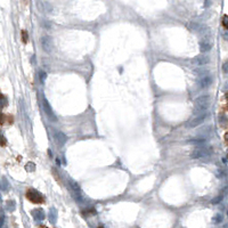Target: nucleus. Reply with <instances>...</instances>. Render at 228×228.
I'll list each match as a JSON object with an SVG mask.
<instances>
[{
  "label": "nucleus",
  "instance_id": "1",
  "mask_svg": "<svg viewBox=\"0 0 228 228\" xmlns=\"http://www.w3.org/2000/svg\"><path fill=\"white\" fill-rule=\"evenodd\" d=\"M211 103V98L208 95H203L200 96L195 99L194 102V113H202V112H206V110L209 108Z\"/></svg>",
  "mask_w": 228,
  "mask_h": 228
},
{
  "label": "nucleus",
  "instance_id": "2",
  "mask_svg": "<svg viewBox=\"0 0 228 228\" xmlns=\"http://www.w3.org/2000/svg\"><path fill=\"white\" fill-rule=\"evenodd\" d=\"M26 198L34 204H42L45 202V197L42 196V194H40L34 188H30L26 191Z\"/></svg>",
  "mask_w": 228,
  "mask_h": 228
},
{
  "label": "nucleus",
  "instance_id": "3",
  "mask_svg": "<svg viewBox=\"0 0 228 228\" xmlns=\"http://www.w3.org/2000/svg\"><path fill=\"white\" fill-rule=\"evenodd\" d=\"M212 153V148L211 147H205V146H200L196 147L195 150L191 153V157L192 159H201V157H208L211 155Z\"/></svg>",
  "mask_w": 228,
  "mask_h": 228
},
{
  "label": "nucleus",
  "instance_id": "4",
  "mask_svg": "<svg viewBox=\"0 0 228 228\" xmlns=\"http://www.w3.org/2000/svg\"><path fill=\"white\" fill-rule=\"evenodd\" d=\"M206 114H208L206 112L194 114V116H192L189 120L187 121V127H189V128H196L197 126L202 124L203 121L205 120V118H206Z\"/></svg>",
  "mask_w": 228,
  "mask_h": 228
},
{
  "label": "nucleus",
  "instance_id": "5",
  "mask_svg": "<svg viewBox=\"0 0 228 228\" xmlns=\"http://www.w3.org/2000/svg\"><path fill=\"white\" fill-rule=\"evenodd\" d=\"M69 185H70V188H71V192L73 193L74 198L78 200V201H81V200H82V195H81L80 186H79L75 181H73V180H70V181H69Z\"/></svg>",
  "mask_w": 228,
  "mask_h": 228
},
{
  "label": "nucleus",
  "instance_id": "6",
  "mask_svg": "<svg viewBox=\"0 0 228 228\" xmlns=\"http://www.w3.org/2000/svg\"><path fill=\"white\" fill-rule=\"evenodd\" d=\"M212 48V42L209 38H204L202 41L200 42V50L202 51V53H206V51H209L210 49Z\"/></svg>",
  "mask_w": 228,
  "mask_h": 228
},
{
  "label": "nucleus",
  "instance_id": "7",
  "mask_svg": "<svg viewBox=\"0 0 228 228\" xmlns=\"http://www.w3.org/2000/svg\"><path fill=\"white\" fill-rule=\"evenodd\" d=\"M209 62H210V58H209L208 56H205V55H201V56H197V57H195V58L193 60V63H194L195 65H198V66L206 65Z\"/></svg>",
  "mask_w": 228,
  "mask_h": 228
},
{
  "label": "nucleus",
  "instance_id": "8",
  "mask_svg": "<svg viewBox=\"0 0 228 228\" xmlns=\"http://www.w3.org/2000/svg\"><path fill=\"white\" fill-rule=\"evenodd\" d=\"M43 107H45V111H46L47 115H48L49 118L54 121V122H56V121H57V116H56L55 113L53 112V110H51V107H50V105L48 104V102H47L46 98H43Z\"/></svg>",
  "mask_w": 228,
  "mask_h": 228
},
{
  "label": "nucleus",
  "instance_id": "9",
  "mask_svg": "<svg viewBox=\"0 0 228 228\" xmlns=\"http://www.w3.org/2000/svg\"><path fill=\"white\" fill-rule=\"evenodd\" d=\"M55 139H56V143L60 146H63L67 142V136L63 131H56L55 132Z\"/></svg>",
  "mask_w": 228,
  "mask_h": 228
},
{
  "label": "nucleus",
  "instance_id": "10",
  "mask_svg": "<svg viewBox=\"0 0 228 228\" xmlns=\"http://www.w3.org/2000/svg\"><path fill=\"white\" fill-rule=\"evenodd\" d=\"M211 83H212V78H211L210 75H208V74L203 75L202 78L198 80V86L201 88H208Z\"/></svg>",
  "mask_w": 228,
  "mask_h": 228
},
{
  "label": "nucleus",
  "instance_id": "11",
  "mask_svg": "<svg viewBox=\"0 0 228 228\" xmlns=\"http://www.w3.org/2000/svg\"><path fill=\"white\" fill-rule=\"evenodd\" d=\"M42 45H43V48L46 51H50V49L53 47V43H51V39L49 37H45L42 38Z\"/></svg>",
  "mask_w": 228,
  "mask_h": 228
},
{
  "label": "nucleus",
  "instance_id": "12",
  "mask_svg": "<svg viewBox=\"0 0 228 228\" xmlns=\"http://www.w3.org/2000/svg\"><path fill=\"white\" fill-rule=\"evenodd\" d=\"M221 23H222V26H224L226 30H228V15H224Z\"/></svg>",
  "mask_w": 228,
  "mask_h": 228
},
{
  "label": "nucleus",
  "instance_id": "13",
  "mask_svg": "<svg viewBox=\"0 0 228 228\" xmlns=\"http://www.w3.org/2000/svg\"><path fill=\"white\" fill-rule=\"evenodd\" d=\"M22 40H23L24 43H28V41H29V34L25 30L22 31Z\"/></svg>",
  "mask_w": 228,
  "mask_h": 228
},
{
  "label": "nucleus",
  "instance_id": "14",
  "mask_svg": "<svg viewBox=\"0 0 228 228\" xmlns=\"http://www.w3.org/2000/svg\"><path fill=\"white\" fill-rule=\"evenodd\" d=\"M7 144V140L6 138H5V136L0 132V146H6Z\"/></svg>",
  "mask_w": 228,
  "mask_h": 228
},
{
  "label": "nucleus",
  "instance_id": "15",
  "mask_svg": "<svg viewBox=\"0 0 228 228\" xmlns=\"http://www.w3.org/2000/svg\"><path fill=\"white\" fill-rule=\"evenodd\" d=\"M7 119V116L5 115V114H2L1 112H0V126H2L4 123H5V121H6Z\"/></svg>",
  "mask_w": 228,
  "mask_h": 228
},
{
  "label": "nucleus",
  "instance_id": "16",
  "mask_svg": "<svg viewBox=\"0 0 228 228\" xmlns=\"http://www.w3.org/2000/svg\"><path fill=\"white\" fill-rule=\"evenodd\" d=\"M221 200H222V195H219V196H217L216 198H213V200L211 201V203H212V204H217V203H219Z\"/></svg>",
  "mask_w": 228,
  "mask_h": 228
},
{
  "label": "nucleus",
  "instance_id": "17",
  "mask_svg": "<svg viewBox=\"0 0 228 228\" xmlns=\"http://www.w3.org/2000/svg\"><path fill=\"white\" fill-rule=\"evenodd\" d=\"M222 71H224V73H228V60L224 63V65H222Z\"/></svg>",
  "mask_w": 228,
  "mask_h": 228
},
{
  "label": "nucleus",
  "instance_id": "18",
  "mask_svg": "<svg viewBox=\"0 0 228 228\" xmlns=\"http://www.w3.org/2000/svg\"><path fill=\"white\" fill-rule=\"evenodd\" d=\"M26 170H29V171H30V170L31 171H33V170H34V164H33V163H29V164L26 165Z\"/></svg>",
  "mask_w": 228,
  "mask_h": 228
},
{
  "label": "nucleus",
  "instance_id": "19",
  "mask_svg": "<svg viewBox=\"0 0 228 228\" xmlns=\"http://www.w3.org/2000/svg\"><path fill=\"white\" fill-rule=\"evenodd\" d=\"M221 219H222V217L220 216V215H217V216L213 218L215 222H220V221H221Z\"/></svg>",
  "mask_w": 228,
  "mask_h": 228
},
{
  "label": "nucleus",
  "instance_id": "20",
  "mask_svg": "<svg viewBox=\"0 0 228 228\" xmlns=\"http://www.w3.org/2000/svg\"><path fill=\"white\" fill-rule=\"evenodd\" d=\"M88 213H90V215H95V213H96V211L92 210V209L89 210V211H83V215H88Z\"/></svg>",
  "mask_w": 228,
  "mask_h": 228
},
{
  "label": "nucleus",
  "instance_id": "21",
  "mask_svg": "<svg viewBox=\"0 0 228 228\" xmlns=\"http://www.w3.org/2000/svg\"><path fill=\"white\" fill-rule=\"evenodd\" d=\"M217 177H218V178H222V177H224V172L220 171V170H218V171H217Z\"/></svg>",
  "mask_w": 228,
  "mask_h": 228
},
{
  "label": "nucleus",
  "instance_id": "22",
  "mask_svg": "<svg viewBox=\"0 0 228 228\" xmlns=\"http://www.w3.org/2000/svg\"><path fill=\"white\" fill-rule=\"evenodd\" d=\"M224 90H228V81H226V83L224 86Z\"/></svg>",
  "mask_w": 228,
  "mask_h": 228
},
{
  "label": "nucleus",
  "instance_id": "23",
  "mask_svg": "<svg viewBox=\"0 0 228 228\" xmlns=\"http://www.w3.org/2000/svg\"><path fill=\"white\" fill-rule=\"evenodd\" d=\"M224 138H225V139H226V140H227V142H228V131L226 132V133H225V136H224Z\"/></svg>",
  "mask_w": 228,
  "mask_h": 228
},
{
  "label": "nucleus",
  "instance_id": "24",
  "mask_svg": "<svg viewBox=\"0 0 228 228\" xmlns=\"http://www.w3.org/2000/svg\"><path fill=\"white\" fill-rule=\"evenodd\" d=\"M222 36H224V38H225L226 40H228V33H224Z\"/></svg>",
  "mask_w": 228,
  "mask_h": 228
},
{
  "label": "nucleus",
  "instance_id": "25",
  "mask_svg": "<svg viewBox=\"0 0 228 228\" xmlns=\"http://www.w3.org/2000/svg\"><path fill=\"white\" fill-rule=\"evenodd\" d=\"M209 5H210V1H209V0H205V6L208 7Z\"/></svg>",
  "mask_w": 228,
  "mask_h": 228
},
{
  "label": "nucleus",
  "instance_id": "26",
  "mask_svg": "<svg viewBox=\"0 0 228 228\" xmlns=\"http://www.w3.org/2000/svg\"><path fill=\"white\" fill-rule=\"evenodd\" d=\"M40 228H47V227H43V226H42V227H40Z\"/></svg>",
  "mask_w": 228,
  "mask_h": 228
},
{
  "label": "nucleus",
  "instance_id": "27",
  "mask_svg": "<svg viewBox=\"0 0 228 228\" xmlns=\"http://www.w3.org/2000/svg\"><path fill=\"white\" fill-rule=\"evenodd\" d=\"M227 159H228V153H227Z\"/></svg>",
  "mask_w": 228,
  "mask_h": 228
},
{
  "label": "nucleus",
  "instance_id": "28",
  "mask_svg": "<svg viewBox=\"0 0 228 228\" xmlns=\"http://www.w3.org/2000/svg\"><path fill=\"white\" fill-rule=\"evenodd\" d=\"M227 110H228V105H227Z\"/></svg>",
  "mask_w": 228,
  "mask_h": 228
},
{
  "label": "nucleus",
  "instance_id": "29",
  "mask_svg": "<svg viewBox=\"0 0 228 228\" xmlns=\"http://www.w3.org/2000/svg\"><path fill=\"white\" fill-rule=\"evenodd\" d=\"M99 228H103V227H99Z\"/></svg>",
  "mask_w": 228,
  "mask_h": 228
}]
</instances>
